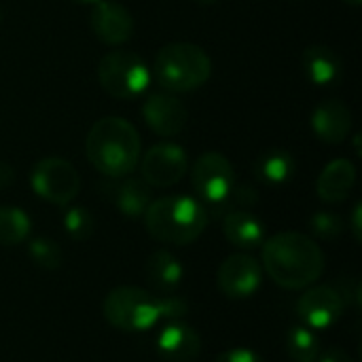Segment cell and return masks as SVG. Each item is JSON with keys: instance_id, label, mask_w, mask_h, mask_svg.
I'll use <instances>...</instances> for the list:
<instances>
[{"instance_id": "d6986e66", "label": "cell", "mask_w": 362, "mask_h": 362, "mask_svg": "<svg viewBox=\"0 0 362 362\" xmlns=\"http://www.w3.org/2000/svg\"><path fill=\"white\" fill-rule=\"evenodd\" d=\"M301 66L308 81L318 87H331L341 78V59L327 45H310L301 55Z\"/></svg>"}, {"instance_id": "2e32d148", "label": "cell", "mask_w": 362, "mask_h": 362, "mask_svg": "<svg viewBox=\"0 0 362 362\" xmlns=\"http://www.w3.org/2000/svg\"><path fill=\"white\" fill-rule=\"evenodd\" d=\"M356 185V165L350 159H333L316 180V193L327 204L344 202Z\"/></svg>"}, {"instance_id": "603a6c76", "label": "cell", "mask_w": 362, "mask_h": 362, "mask_svg": "<svg viewBox=\"0 0 362 362\" xmlns=\"http://www.w3.org/2000/svg\"><path fill=\"white\" fill-rule=\"evenodd\" d=\"M286 352L291 356V361L295 362H316V358L320 356V341L318 335L299 325L293 327L286 335Z\"/></svg>"}, {"instance_id": "6da1fadb", "label": "cell", "mask_w": 362, "mask_h": 362, "mask_svg": "<svg viewBox=\"0 0 362 362\" xmlns=\"http://www.w3.org/2000/svg\"><path fill=\"white\" fill-rule=\"evenodd\" d=\"M261 267L280 288L303 291L320 280L325 252L310 235L282 231L263 242Z\"/></svg>"}, {"instance_id": "484cf974", "label": "cell", "mask_w": 362, "mask_h": 362, "mask_svg": "<svg viewBox=\"0 0 362 362\" xmlns=\"http://www.w3.org/2000/svg\"><path fill=\"white\" fill-rule=\"evenodd\" d=\"M310 229L318 240H335L344 233V218L335 212H316L310 218Z\"/></svg>"}, {"instance_id": "ac0fdd59", "label": "cell", "mask_w": 362, "mask_h": 362, "mask_svg": "<svg viewBox=\"0 0 362 362\" xmlns=\"http://www.w3.org/2000/svg\"><path fill=\"white\" fill-rule=\"evenodd\" d=\"M223 233L225 238L242 250L261 248L265 242V227L263 223L250 214L248 210H229L223 216Z\"/></svg>"}, {"instance_id": "4fadbf2b", "label": "cell", "mask_w": 362, "mask_h": 362, "mask_svg": "<svg viewBox=\"0 0 362 362\" xmlns=\"http://www.w3.org/2000/svg\"><path fill=\"white\" fill-rule=\"evenodd\" d=\"M144 123L159 136H178L189 119L187 106L172 93H151L142 104Z\"/></svg>"}, {"instance_id": "e575fe53", "label": "cell", "mask_w": 362, "mask_h": 362, "mask_svg": "<svg viewBox=\"0 0 362 362\" xmlns=\"http://www.w3.org/2000/svg\"><path fill=\"white\" fill-rule=\"evenodd\" d=\"M0 19H2V11H0Z\"/></svg>"}, {"instance_id": "cb8c5ba5", "label": "cell", "mask_w": 362, "mask_h": 362, "mask_svg": "<svg viewBox=\"0 0 362 362\" xmlns=\"http://www.w3.org/2000/svg\"><path fill=\"white\" fill-rule=\"evenodd\" d=\"M28 252H30V259L40 269H47V272L57 269L62 265V261H64L62 248L51 238H34L30 242V246H28Z\"/></svg>"}, {"instance_id": "52a82bcc", "label": "cell", "mask_w": 362, "mask_h": 362, "mask_svg": "<svg viewBox=\"0 0 362 362\" xmlns=\"http://www.w3.org/2000/svg\"><path fill=\"white\" fill-rule=\"evenodd\" d=\"M191 185L197 193V199L206 206V210L214 208L223 212L225 202L235 187L233 163L216 151L204 153L193 163Z\"/></svg>"}, {"instance_id": "1f68e13d", "label": "cell", "mask_w": 362, "mask_h": 362, "mask_svg": "<svg viewBox=\"0 0 362 362\" xmlns=\"http://www.w3.org/2000/svg\"><path fill=\"white\" fill-rule=\"evenodd\" d=\"M344 2H348V4H352V6H358L362 0H344Z\"/></svg>"}, {"instance_id": "ba28073f", "label": "cell", "mask_w": 362, "mask_h": 362, "mask_svg": "<svg viewBox=\"0 0 362 362\" xmlns=\"http://www.w3.org/2000/svg\"><path fill=\"white\" fill-rule=\"evenodd\" d=\"M30 185L40 199L55 206H68L81 191V176L70 161L45 157L32 168Z\"/></svg>"}, {"instance_id": "4dcf8cb0", "label": "cell", "mask_w": 362, "mask_h": 362, "mask_svg": "<svg viewBox=\"0 0 362 362\" xmlns=\"http://www.w3.org/2000/svg\"><path fill=\"white\" fill-rule=\"evenodd\" d=\"M361 214H362V206L356 204L354 210H352V231H354V238L356 242H361Z\"/></svg>"}, {"instance_id": "83f0119b", "label": "cell", "mask_w": 362, "mask_h": 362, "mask_svg": "<svg viewBox=\"0 0 362 362\" xmlns=\"http://www.w3.org/2000/svg\"><path fill=\"white\" fill-rule=\"evenodd\" d=\"M214 362H265L255 350L248 348H231L223 354H218Z\"/></svg>"}, {"instance_id": "44dd1931", "label": "cell", "mask_w": 362, "mask_h": 362, "mask_svg": "<svg viewBox=\"0 0 362 362\" xmlns=\"http://www.w3.org/2000/svg\"><path fill=\"white\" fill-rule=\"evenodd\" d=\"M146 278L151 284H155L157 288L161 291H170V288H176L180 282H182V276H185V269H182V263L168 250H157L148 257L146 261Z\"/></svg>"}, {"instance_id": "8992f818", "label": "cell", "mask_w": 362, "mask_h": 362, "mask_svg": "<svg viewBox=\"0 0 362 362\" xmlns=\"http://www.w3.org/2000/svg\"><path fill=\"white\" fill-rule=\"evenodd\" d=\"M98 81L108 95L117 100H132L146 91L151 83V70L140 55L119 49L100 59Z\"/></svg>"}, {"instance_id": "f546056e", "label": "cell", "mask_w": 362, "mask_h": 362, "mask_svg": "<svg viewBox=\"0 0 362 362\" xmlns=\"http://www.w3.org/2000/svg\"><path fill=\"white\" fill-rule=\"evenodd\" d=\"M13 180H15V170H13V165L0 161V191L6 189V187H11Z\"/></svg>"}, {"instance_id": "5bb4252c", "label": "cell", "mask_w": 362, "mask_h": 362, "mask_svg": "<svg viewBox=\"0 0 362 362\" xmlns=\"http://www.w3.org/2000/svg\"><path fill=\"white\" fill-rule=\"evenodd\" d=\"M155 346L163 361L191 362L195 361L202 352V337L195 329H191L182 320H178V322H168L159 331Z\"/></svg>"}, {"instance_id": "ffe728a7", "label": "cell", "mask_w": 362, "mask_h": 362, "mask_svg": "<svg viewBox=\"0 0 362 362\" xmlns=\"http://www.w3.org/2000/svg\"><path fill=\"white\" fill-rule=\"evenodd\" d=\"M295 170H297V161L284 148L265 151L255 161V174H257V178L261 182L269 185V187H280V185L288 182L295 176Z\"/></svg>"}, {"instance_id": "f1b7e54d", "label": "cell", "mask_w": 362, "mask_h": 362, "mask_svg": "<svg viewBox=\"0 0 362 362\" xmlns=\"http://www.w3.org/2000/svg\"><path fill=\"white\" fill-rule=\"evenodd\" d=\"M318 362H354L352 361V356L348 354V352H344L341 348H329L325 354H320Z\"/></svg>"}, {"instance_id": "9a60e30c", "label": "cell", "mask_w": 362, "mask_h": 362, "mask_svg": "<svg viewBox=\"0 0 362 362\" xmlns=\"http://www.w3.org/2000/svg\"><path fill=\"white\" fill-rule=\"evenodd\" d=\"M310 125L318 140L327 144H341L352 132V112L339 100H325L314 108Z\"/></svg>"}, {"instance_id": "7a4b0ae2", "label": "cell", "mask_w": 362, "mask_h": 362, "mask_svg": "<svg viewBox=\"0 0 362 362\" xmlns=\"http://www.w3.org/2000/svg\"><path fill=\"white\" fill-rule=\"evenodd\" d=\"M85 153L102 176L110 180L123 178L138 168L142 140L129 121L121 117H102L91 125L85 138Z\"/></svg>"}, {"instance_id": "836d02e7", "label": "cell", "mask_w": 362, "mask_h": 362, "mask_svg": "<svg viewBox=\"0 0 362 362\" xmlns=\"http://www.w3.org/2000/svg\"><path fill=\"white\" fill-rule=\"evenodd\" d=\"M76 2H85V4H93V2H98V0H76Z\"/></svg>"}, {"instance_id": "9c48e42d", "label": "cell", "mask_w": 362, "mask_h": 362, "mask_svg": "<svg viewBox=\"0 0 362 362\" xmlns=\"http://www.w3.org/2000/svg\"><path fill=\"white\" fill-rule=\"evenodd\" d=\"M189 170V155L176 142H159L142 157V180L148 187L168 189L182 180Z\"/></svg>"}, {"instance_id": "7402d4cb", "label": "cell", "mask_w": 362, "mask_h": 362, "mask_svg": "<svg viewBox=\"0 0 362 362\" xmlns=\"http://www.w3.org/2000/svg\"><path fill=\"white\" fill-rule=\"evenodd\" d=\"M32 231L30 216L15 206L0 208V246H17L28 240Z\"/></svg>"}, {"instance_id": "d6a6232c", "label": "cell", "mask_w": 362, "mask_h": 362, "mask_svg": "<svg viewBox=\"0 0 362 362\" xmlns=\"http://www.w3.org/2000/svg\"><path fill=\"white\" fill-rule=\"evenodd\" d=\"M195 2H199V4H214L216 0H195Z\"/></svg>"}, {"instance_id": "3957f363", "label": "cell", "mask_w": 362, "mask_h": 362, "mask_svg": "<svg viewBox=\"0 0 362 362\" xmlns=\"http://www.w3.org/2000/svg\"><path fill=\"white\" fill-rule=\"evenodd\" d=\"M206 206L189 195H165L153 199L144 212V225L151 238L170 246L193 244L208 227Z\"/></svg>"}, {"instance_id": "e0dca14e", "label": "cell", "mask_w": 362, "mask_h": 362, "mask_svg": "<svg viewBox=\"0 0 362 362\" xmlns=\"http://www.w3.org/2000/svg\"><path fill=\"white\" fill-rule=\"evenodd\" d=\"M112 185L108 187V197L117 206V210L129 218H140L144 216L148 204L153 202L151 187L142 178H112Z\"/></svg>"}, {"instance_id": "7c38bea8", "label": "cell", "mask_w": 362, "mask_h": 362, "mask_svg": "<svg viewBox=\"0 0 362 362\" xmlns=\"http://www.w3.org/2000/svg\"><path fill=\"white\" fill-rule=\"evenodd\" d=\"M91 32L98 40L106 45H123L134 34V17L129 8H125L117 0H98L93 2L89 15Z\"/></svg>"}, {"instance_id": "4316f807", "label": "cell", "mask_w": 362, "mask_h": 362, "mask_svg": "<svg viewBox=\"0 0 362 362\" xmlns=\"http://www.w3.org/2000/svg\"><path fill=\"white\" fill-rule=\"evenodd\" d=\"M257 202H259V193L252 187H248V185L233 187V191L227 197L223 210H227V208H231V210H250Z\"/></svg>"}, {"instance_id": "8fae6325", "label": "cell", "mask_w": 362, "mask_h": 362, "mask_svg": "<svg viewBox=\"0 0 362 362\" xmlns=\"http://www.w3.org/2000/svg\"><path fill=\"white\" fill-rule=\"evenodd\" d=\"M216 282L225 297L233 301L250 299L261 288L263 267L250 255H231L221 263Z\"/></svg>"}, {"instance_id": "30bf717a", "label": "cell", "mask_w": 362, "mask_h": 362, "mask_svg": "<svg viewBox=\"0 0 362 362\" xmlns=\"http://www.w3.org/2000/svg\"><path fill=\"white\" fill-rule=\"evenodd\" d=\"M346 305L348 303L335 286H310L297 299L295 310L303 327L312 331H325L344 316Z\"/></svg>"}, {"instance_id": "d4e9b609", "label": "cell", "mask_w": 362, "mask_h": 362, "mask_svg": "<svg viewBox=\"0 0 362 362\" xmlns=\"http://www.w3.org/2000/svg\"><path fill=\"white\" fill-rule=\"evenodd\" d=\"M64 229L66 233L76 240V242H85L93 235V229H95V221H93V214L87 210V208H81V206H72L66 210L64 214Z\"/></svg>"}, {"instance_id": "277c9868", "label": "cell", "mask_w": 362, "mask_h": 362, "mask_svg": "<svg viewBox=\"0 0 362 362\" xmlns=\"http://www.w3.org/2000/svg\"><path fill=\"white\" fill-rule=\"evenodd\" d=\"M153 70L165 91L185 93L199 89L210 78L212 59L193 42H170L159 49Z\"/></svg>"}, {"instance_id": "5b68a950", "label": "cell", "mask_w": 362, "mask_h": 362, "mask_svg": "<svg viewBox=\"0 0 362 362\" xmlns=\"http://www.w3.org/2000/svg\"><path fill=\"white\" fill-rule=\"evenodd\" d=\"M102 312L106 322L123 333H142L163 322L161 297L138 286H119L110 291Z\"/></svg>"}]
</instances>
